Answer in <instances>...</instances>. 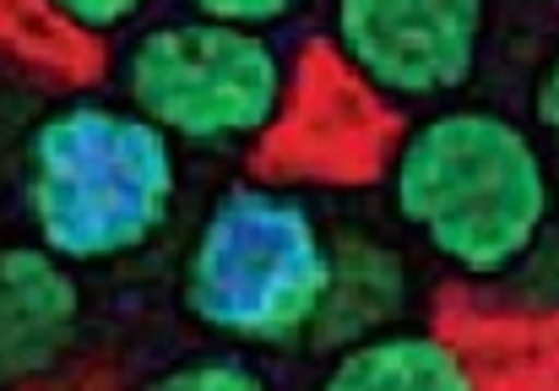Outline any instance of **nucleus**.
<instances>
[{
    "label": "nucleus",
    "instance_id": "f257e3e1",
    "mask_svg": "<svg viewBox=\"0 0 559 391\" xmlns=\"http://www.w3.org/2000/svg\"><path fill=\"white\" fill-rule=\"evenodd\" d=\"M555 206L549 147L484 104L413 120L391 153V212L462 277L516 272L544 245Z\"/></svg>",
    "mask_w": 559,
    "mask_h": 391
},
{
    "label": "nucleus",
    "instance_id": "f03ea898",
    "mask_svg": "<svg viewBox=\"0 0 559 391\" xmlns=\"http://www.w3.org/2000/svg\"><path fill=\"white\" fill-rule=\"evenodd\" d=\"M180 201V153L136 109L104 98L55 104L22 142V206L33 239L66 266L147 250Z\"/></svg>",
    "mask_w": 559,
    "mask_h": 391
},
{
    "label": "nucleus",
    "instance_id": "7ed1b4c3",
    "mask_svg": "<svg viewBox=\"0 0 559 391\" xmlns=\"http://www.w3.org/2000/svg\"><path fill=\"white\" fill-rule=\"evenodd\" d=\"M332 234L305 196L261 180L223 186L180 261L186 316L239 348H299L321 316Z\"/></svg>",
    "mask_w": 559,
    "mask_h": 391
},
{
    "label": "nucleus",
    "instance_id": "20e7f679",
    "mask_svg": "<svg viewBox=\"0 0 559 391\" xmlns=\"http://www.w3.org/2000/svg\"><path fill=\"white\" fill-rule=\"evenodd\" d=\"M120 87L126 109L153 120L175 147H245L283 120L288 60L255 27L186 16L136 33Z\"/></svg>",
    "mask_w": 559,
    "mask_h": 391
},
{
    "label": "nucleus",
    "instance_id": "39448f33",
    "mask_svg": "<svg viewBox=\"0 0 559 391\" xmlns=\"http://www.w3.org/2000/svg\"><path fill=\"white\" fill-rule=\"evenodd\" d=\"M489 0H337L332 44L343 66L391 104H435L478 76Z\"/></svg>",
    "mask_w": 559,
    "mask_h": 391
},
{
    "label": "nucleus",
    "instance_id": "423d86ee",
    "mask_svg": "<svg viewBox=\"0 0 559 391\" xmlns=\"http://www.w3.org/2000/svg\"><path fill=\"white\" fill-rule=\"evenodd\" d=\"M87 321L76 266L49 256L38 239L0 245V391L55 376Z\"/></svg>",
    "mask_w": 559,
    "mask_h": 391
},
{
    "label": "nucleus",
    "instance_id": "0eeeda50",
    "mask_svg": "<svg viewBox=\"0 0 559 391\" xmlns=\"http://www.w3.org/2000/svg\"><path fill=\"white\" fill-rule=\"evenodd\" d=\"M407 305H413V272L396 245L374 239L365 228L332 234V277H326V299L305 348L337 354L359 337L402 327Z\"/></svg>",
    "mask_w": 559,
    "mask_h": 391
},
{
    "label": "nucleus",
    "instance_id": "6e6552de",
    "mask_svg": "<svg viewBox=\"0 0 559 391\" xmlns=\"http://www.w3.org/2000/svg\"><path fill=\"white\" fill-rule=\"evenodd\" d=\"M316 391H478L456 343L429 327H385L332 354Z\"/></svg>",
    "mask_w": 559,
    "mask_h": 391
},
{
    "label": "nucleus",
    "instance_id": "1a4fd4ad",
    "mask_svg": "<svg viewBox=\"0 0 559 391\" xmlns=\"http://www.w3.org/2000/svg\"><path fill=\"white\" fill-rule=\"evenodd\" d=\"M142 391H277V387L239 354H186V359L164 365L158 376H147Z\"/></svg>",
    "mask_w": 559,
    "mask_h": 391
},
{
    "label": "nucleus",
    "instance_id": "9d476101",
    "mask_svg": "<svg viewBox=\"0 0 559 391\" xmlns=\"http://www.w3.org/2000/svg\"><path fill=\"white\" fill-rule=\"evenodd\" d=\"M49 16H60L66 27H76V33H93V38H109V33H120V27H131L153 0H38Z\"/></svg>",
    "mask_w": 559,
    "mask_h": 391
},
{
    "label": "nucleus",
    "instance_id": "9b49d317",
    "mask_svg": "<svg viewBox=\"0 0 559 391\" xmlns=\"http://www.w3.org/2000/svg\"><path fill=\"white\" fill-rule=\"evenodd\" d=\"M186 5L195 11V16H206V22H234V27H255V33H266V27L299 16L310 0H186Z\"/></svg>",
    "mask_w": 559,
    "mask_h": 391
},
{
    "label": "nucleus",
    "instance_id": "f8f14e48",
    "mask_svg": "<svg viewBox=\"0 0 559 391\" xmlns=\"http://www.w3.org/2000/svg\"><path fill=\"white\" fill-rule=\"evenodd\" d=\"M533 120H538V142L559 158V38L555 49L544 55L538 82H533Z\"/></svg>",
    "mask_w": 559,
    "mask_h": 391
}]
</instances>
